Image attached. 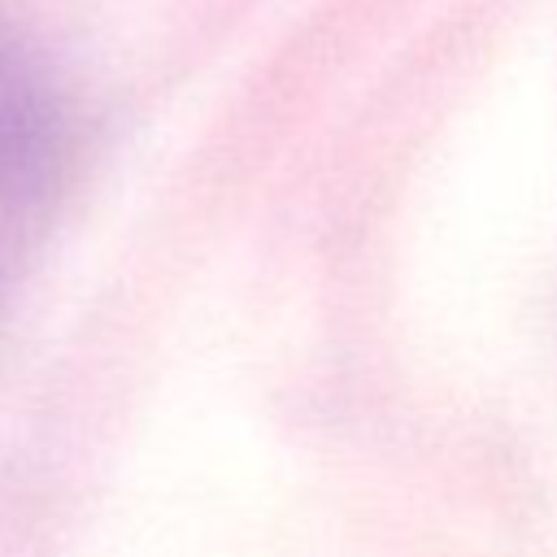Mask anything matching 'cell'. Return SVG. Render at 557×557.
<instances>
[{
	"label": "cell",
	"mask_w": 557,
	"mask_h": 557,
	"mask_svg": "<svg viewBox=\"0 0 557 557\" xmlns=\"http://www.w3.org/2000/svg\"><path fill=\"white\" fill-rule=\"evenodd\" d=\"M70 170V109L44 57L0 17V300Z\"/></svg>",
	"instance_id": "cell-1"
}]
</instances>
